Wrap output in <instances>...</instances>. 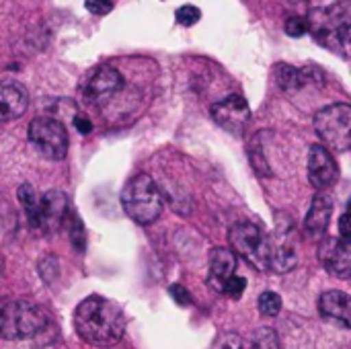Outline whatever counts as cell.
<instances>
[{"mask_svg": "<svg viewBox=\"0 0 351 349\" xmlns=\"http://www.w3.org/2000/svg\"><path fill=\"white\" fill-rule=\"evenodd\" d=\"M74 329L88 346L111 348L125 333V315L113 300L88 296L74 311Z\"/></svg>", "mask_w": 351, "mask_h": 349, "instance_id": "1", "label": "cell"}, {"mask_svg": "<svg viewBox=\"0 0 351 349\" xmlns=\"http://www.w3.org/2000/svg\"><path fill=\"white\" fill-rule=\"evenodd\" d=\"M308 33L327 49L341 51L351 27V0H337L329 6H315L308 14Z\"/></svg>", "mask_w": 351, "mask_h": 349, "instance_id": "2", "label": "cell"}, {"mask_svg": "<svg viewBox=\"0 0 351 349\" xmlns=\"http://www.w3.org/2000/svg\"><path fill=\"white\" fill-rule=\"evenodd\" d=\"M121 206L136 224L148 226L156 222L162 212V193L150 175L140 173L125 183L121 191Z\"/></svg>", "mask_w": 351, "mask_h": 349, "instance_id": "3", "label": "cell"}, {"mask_svg": "<svg viewBox=\"0 0 351 349\" xmlns=\"http://www.w3.org/2000/svg\"><path fill=\"white\" fill-rule=\"evenodd\" d=\"M47 327V313L29 300H12L0 309V337L23 341L39 335Z\"/></svg>", "mask_w": 351, "mask_h": 349, "instance_id": "4", "label": "cell"}, {"mask_svg": "<svg viewBox=\"0 0 351 349\" xmlns=\"http://www.w3.org/2000/svg\"><path fill=\"white\" fill-rule=\"evenodd\" d=\"M230 249L234 255L243 257L247 263H251L259 272L269 269L271 259V239L253 222H237L228 232Z\"/></svg>", "mask_w": 351, "mask_h": 349, "instance_id": "5", "label": "cell"}, {"mask_svg": "<svg viewBox=\"0 0 351 349\" xmlns=\"http://www.w3.org/2000/svg\"><path fill=\"white\" fill-rule=\"evenodd\" d=\"M315 130L325 148L343 152L351 148V105L335 103L315 115Z\"/></svg>", "mask_w": 351, "mask_h": 349, "instance_id": "6", "label": "cell"}, {"mask_svg": "<svg viewBox=\"0 0 351 349\" xmlns=\"http://www.w3.org/2000/svg\"><path fill=\"white\" fill-rule=\"evenodd\" d=\"M29 142L35 146V150L49 158V160H62L68 152V132L66 125L56 117H35L29 123Z\"/></svg>", "mask_w": 351, "mask_h": 349, "instance_id": "7", "label": "cell"}, {"mask_svg": "<svg viewBox=\"0 0 351 349\" xmlns=\"http://www.w3.org/2000/svg\"><path fill=\"white\" fill-rule=\"evenodd\" d=\"M123 88V76L117 68L103 64L97 66L82 84L84 101L90 105H105L109 103L119 91Z\"/></svg>", "mask_w": 351, "mask_h": 349, "instance_id": "8", "label": "cell"}, {"mask_svg": "<svg viewBox=\"0 0 351 349\" xmlns=\"http://www.w3.org/2000/svg\"><path fill=\"white\" fill-rule=\"evenodd\" d=\"M212 117L222 130L243 134L251 121V107L243 95H230L212 105Z\"/></svg>", "mask_w": 351, "mask_h": 349, "instance_id": "9", "label": "cell"}, {"mask_svg": "<svg viewBox=\"0 0 351 349\" xmlns=\"http://www.w3.org/2000/svg\"><path fill=\"white\" fill-rule=\"evenodd\" d=\"M319 261L323 267L341 280H351V241L346 239H325L319 245Z\"/></svg>", "mask_w": 351, "mask_h": 349, "instance_id": "10", "label": "cell"}, {"mask_svg": "<svg viewBox=\"0 0 351 349\" xmlns=\"http://www.w3.org/2000/svg\"><path fill=\"white\" fill-rule=\"evenodd\" d=\"M337 177H339L337 163L329 152V148H325L323 144H315L308 152V179L313 187L325 191L331 185H335Z\"/></svg>", "mask_w": 351, "mask_h": 349, "instance_id": "11", "label": "cell"}, {"mask_svg": "<svg viewBox=\"0 0 351 349\" xmlns=\"http://www.w3.org/2000/svg\"><path fill=\"white\" fill-rule=\"evenodd\" d=\"M70 210H72V208L68 206V197H66L62 191L51 189V191L43 193V195H41V204H39L41 230L58 232L60 228H64Z\"/></svg>", "mask_w": 351, "mask_h": 349, "instance_id": "12", "label": "cell"}, {"mask_svg": "<svg viewBox=\"0 0 351 349\" xmlns=\"http://www.w3.org/2000/svg\"><path fill=\"white\" fill-rule=\"evenodd\" d=\"M29 107V93L21 82L0 80V121H14L23 117Z\"/></svg>", "mask_w": 351, "mask_h": 349, "instance_id": "13", "label": "cell"}, {"mask_svg": "<svg viewBox=\"0 0 351 349\" xmlns=\"http://www.w3.org/2000/svg\"><path fill=\"white\" fill-rule=\"evenodd\" d=\"M276 82L286 93H296L308 84H323V72L319 68H294L290 64H280L276 68Z\"/></svg>", "mask_w": 351, "mask_h": 349, "instance_id": "14", "label": "cell"}, {"mask_svg": "<svg viewBox=\"0 0 351 349\" xmlns=\"http://www.w3.org/2000/svg\"><path fill=\"white\" fill-rule=\"evenodd\" d=\"M237 276V255L232 249L216 247L210 253V274H208V284L216 292H224L226 282Z\"/></svg>", "mask_w": 351, "mask_h": 349, "instance_id": "15", "label": "cell"}, {"mask_svg": "<svg viewBox=\"0 0 351 349\" xmlns=\"http://www.w3.org/2000/svg\"><path fill=\"white\" fill-rule=\"evenodd\" d=\"M319 313L327 321H331V323H335V325H339L343 329H351L350 294H346L341 290H329V292H325L319 298Z\"/></svg>", "mask_w": 351, "mask_h": 349, "instance_id": "16", "label": "cell"}, {"mask_svg": "<svg viewBox=\"0 0 351 349\" xmlns=\"http://www.w3.org/2000/svg\"><path fill=\"white\" fill-rule=\"evenodd\" d=\"M331 214H333V200L327 195V193H317L311 208H308V214L304 218V228L311 237H321L325 234L329 222H331Z\"/></svg>", "mask_w": 351, "mask_h": 349, "instance_id": "17", "label": "cell"}, {"mask_svg": "<svg viewBox=\"0 0 351 349\" xmlns=\"http://www.w3.org/2000/svg\"><path fill=\"white\" fill-rule=\"evenodd\" d=\"M280 234L271 241V259H269V269H276L280 274L292 272L298 263L296 257V247L288 241L286 230H278Z\"/></svg>", "mask_w": 351, "mask_h": 349, "instance_id": "18", "label": "cell"}, {"mask_svg": "<svg viewBox=\"0 0 351 349\" xmlns=\"http://www.w3.org/2000/svg\"><path fill=\"white\" fill-rule=\"evenodd\" d=\"M16 197L27 214V220H29V226L33 230H41V218H39V204H41V197L37 195V191L31 187V183H23L19 189H16Z\"/></svg>", "mask_w": 351, "mask_h": 349, "instance_id": "19", "label": "cell"}, {"mask_svg": "<svg viewBox=\"0 0 351 349\" xmlns=\"http://www.w3.org/2000/svg\"><path fill=\"white\" fill-rule=\"evenodd\" d=\"M249 158H251V165H253V169L257 171V175H261V177L271 175V171H269V163H267L265 152H263L261 142H259V136L253 140V144H251V148H249Z\"/></svg>", "mask_w": 351, "mask_h": 349, "instance_id": "20", "label": "cell"}, {"mask_svg": "<svg viewBox=\"0 0 351 349\" xmlns=\"http://www.w3.org/2000/svg\"><path fill=\"white\" fill-rule=\"evenodd\" d=\"M66 228L70 230V241H72L74 249L84 251V226H82V222H80V218L76 216L74 210H70V214H68Z\"/></svg>", "mask_w": 351, "mask_h": 349, "instance_id": "21", "label": "cell"}, {"mask_svg": "<svg viewBox=\"0 0 351 349\" xmlns=\"http://www.w3.org/2000/svg\"><path fill=\"white\" fill-rule=\"evenodd\" d=\"M253 349H280L278 333L269 327H261L253 335Z\"/></svg>", "mask_w": 351, "mask_h": 349, "instance_id": "22", "label": "cell"}, {"mask_svg": "<svg viewBox=\"0 0 351 349\" xmlns=\"http://www.w3.org/2000/svg\"><path fill=\"white\" fill-rule=\"evenodd\" d=\"M282 311V298L276 292H263L259 296V313L263 317H278Z\"/></svg>", "mask_w": 351, "mask_h": 349, "instance_id": "23", "label": "cell"}, {"mask_svg": "<svg viewBox=\"0 0 351 349\" xmlns=\"http://www.w3.org/2000/svg\"><path fill=\"white\" fill-rule=\"evenodd\" d=\"M284 31L290 37H302V35H306L308 33V21H306V16H300V14L290 16L284 23Z\"/></svg>", "mask_w": 351, "mask_h": 349, "instance_id": "24", "label": "cell"}, {"mask_svg": "<svg viewBox=\"0 0 351 349\" xmlns=\"http://www.w3.org/2000/svg\"><path fill=\"white\" fill-rule=\"evenodd\" d=\"M202 19V10L193 4H183L181 8H177V23L183 27H191Z\"/></svg>", "mask_w": 351, "mask_h": 349, "instance_id": "25", "label": "cell"}, {"mask_svg": "<svg viewBox=\"0 0 351 349\" xmlns=\"http://www.w3.org/2000/svg\"><path fill=\"white\" fill-rule=\"evenodd\" d=\"M245 288H247V280H245V278H241V276H232V278L226 282V286H224V292H222V294H226L228 298L239 300V298L243 296Z\"/></svg>", "mask_w": 351, "mask_h": 349, "instance_id": "26", "label": "cell"}, {"mask_svg": "<svg viewBox=\"0 0 351 349\" xmlns=\"http://www.w3.org/2000/svg\"><path fill=\"white\" fill-rule=\"evenodd\" d=\"M58 272H60V267H58L56 257H47V259H43V261L39 263V274H41V278L45 280V284H51V282L58 278Z\"/></svg>", "mask_w": 351, "mask_h": 349, "instance_id": "27", "label": "cell"}, {"mask_svg": "<svg viewBox=\"0 0 351 349\" xmlns=\"http://www.w3.org/2000/svg\"><path fill=\"white\" fill-rule=\"evenodd\" d=\"M84 6L88 12L103 16V14H109L113 10V0H84Z\"/></svg>", "mask_w": 351, "mask_h": 349, "instance_id": "28", "label": "cell"}, {"mask_svg": "<svg viewBox=\"0 0 351 349\" xmlns=\"http://www.w3.org/2000/svg\"><path fill=\"white\" fill-rule=\"evenodd\" d=\"M169 294L171 298L179 304V306H189L191 304V294L187 292V288H183L181 284H173L169 288Z\"/></svg>", "mask_w": 351, "mask_h": 349, "instance_id": "29", "label": "cell"}, {"mask_svg": "<svg viewBox=\"0 0 351 349\" xmlns=\"http://www.w3.org/2000/svg\"><path fill=\"white\" fill-rule=\"evenodd\" d=\"M74 128H76L82 136H86V134L93 132V121H90L86 115L78 113V115H74Z\"/></svg>", "mask_w": 351, "mask_h": 349, "instance_id": "30", "label": "cell"}, {"mask_svg": "<svg viewBox=\"0 0 351 349\" xmlns=\"http://www.w3.org/2000/svg\"><path fill=\"white\" fill-rule=\"evenodd\" d=\"M339 234H341V239H346V241H351V212H346L341 218H339Z\"/></svg>", "mask_w": 351, "mask_h": 349, "instance_id": "31", "label": "cell"}, {"mask_svg": "<svg viewBox=\"0 0 351 349\" xmlns=\"http://www.w3.org/2000/svg\"><path fill=\"white\" fill-rule=\"evenodd\" d=\"M315 2H317V0H290L292 6H296V8H300V10H306V14L315 8Z\"/></svg>", "mask_w": 351, "mask_h": 349, "instance_id": "32", "label": "cell"}, {"mask_svg": "<svg viewBox=\"0 0 351 349\" xmlns=\"http://www.w3.org/2000/svg\"><path fill=\"white\" fill-rule=\"evenodd\" d=\"M2 272H4V259H2V255H0V276H2Z\"/></svg>", "mask_w": 351, "mask_h": 349, "instance_id": "33", "label": "cell"}, {"mask_svg": "<svg viewBox=\"0 0 351 349\" xmlns=\"http://www.w3.org/2000/svg\"><path fill=\"white\" fill-rule=\"evenodd\" d=\"M348 43L351 45V27H350V31H348Z\"/></svg>", "mask_w": 351, "mask_h": 349, "instance_id": "34", "label": "cell"}, {"mask_svg": "<svg viewBox=\"0 0 351 349\" xmlns=\"http://www.w3.org/2000/svg\"><path fill=\"white\" fill-rule=\"evenodd\" d=\"M350 210H351V202H350Z\"/></svg>", "mask_w": 351, "mask_h": 349, "instance_id": "35", "label": "cell"}]
</instances>
